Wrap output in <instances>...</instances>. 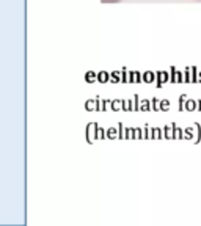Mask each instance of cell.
Here are the masks:
<instances>
[{"mask_svg":"<svg viewBox=\"0 0 201 226\" xmlns=\"http://www.w3.org/2000/svg\"><path fill=\"white\" fill-rule=\"evenodd\" d=\"M102 3H118V2H121V0H100Z\"/></svg>","mask_w":201,"mask_h":226,"instance_id":"6da1fadb","label":"cell"},{"mask_svg":"<svg viewBox=\"0 0 201 226\" xmlns=\"http://www.w3.org/2000/svg\"><path fill=\"white\" fill-rule=\"evenodd\" d=\"M199 2H201V0H199Z\"/></svg>","mask_w":201,"mask_h":226,"instance_id":"7a4b0ae2","label":"cell"}]
</instances>
